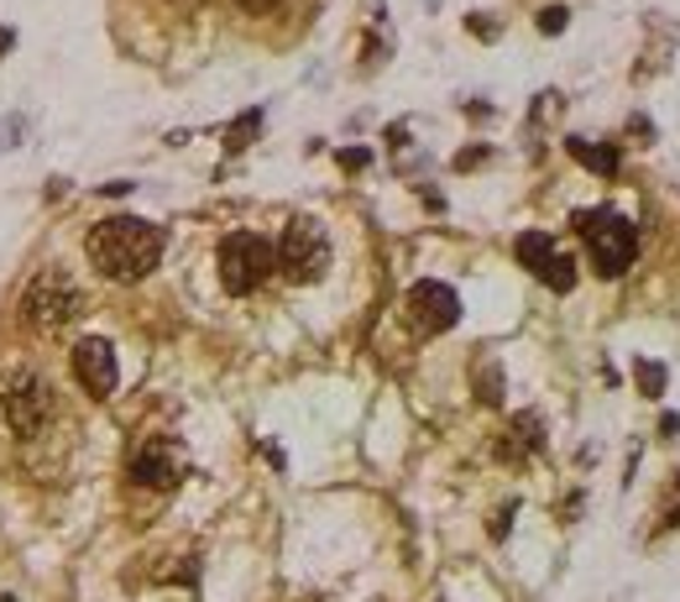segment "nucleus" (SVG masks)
<instances>
[{
  "instance_id": "nucleus-1",
  "label": "nucleus",
  "mask_w": 680,
  "mask_h": 602,
  "mask_svg": "<svg viewBox=\"0 0 680 602\" xmlns=\"http://www.w3.org/2000/svg\"><path fill=\"white\" fill-rule=\"evenodd\" d=\"M163 231L152 225V220L141 216H111L100 220L90 231V241H84V252H90V263L111 278V283H141L152 267H158V257H163Z\"/></svg>"
},
{
  "instance_id": "nucleus-2",
  "label": "nucleus",
  "mask_w": 680,
  "mask_h": 602,
  "mask_svg": "<svg viewBox=\"0 0 680 602\" xmlns=\"http://www.w3.org/2000/svg\"><path fill=\"white\" fill-rule=\"evenodd\" d=\"M581 236H587V252H591V267L602 278H623L638 257V231L618 210H581L570 220Z\"/></svg>"
},
{
  "instance_id": "nucleus-3",
  "label": "nucleus",
  "mask_w": 680,
  "mask_h": 602,
  "mask_svg": "<svg viewBox=\"0 0 680 602\" xmlns=\"http://www.w3.org/2000/svg\"><path fill=\"white\" fill-rule=\"evenodd\" d=\"M220 283L226 293H257L267 283V273L278 267V246L257 231H231V236L220 241Z\"/></svg>"
},
{
  "instance_id": "nucleus-4",
  "label": "nucleus",
  "mask_w": 680,
  "mask_h": 602,
  "mask_svg": "<svg viewBox=\"0 0 680 602\" xmlns=\"http://www.w3.org/2000/svg\"><path fill=\"white\" fill-rule=\"evenodd\" d=\"M79 310H84V299H79V289H73V278L64 273V267H43V273L32 278L26 299H22L26 325H32V331H43V336L64 331Z\"/></svg>"
},
{
  "instance_id": "nucleus-5",
  "label": "nucleus",
  "mask_w": 680,
  "mask_h": 602,
  "mask_svg": "<svg viewBox=\"0 0 680 602\" xmlns=\"http://www.w3.org/2000/svg\"><path fill=\"white\" fill-rule=\"evenodd\" d=\"M278 267L293 283H320L330 267V236L320 220H293L278 241Z\"/></svg>"
},
{
  "instance_id": "nucleus-6",
  "label": "nucleus",
  "mask_w": 680,
  "mask_h": 602,
  "mask_svg": "<svg viewBox=\"0 0 680 602\" xmlns=\"http://www.w3.org/2000/svg\"><path fill=\"white\" fill-rule=\"evenodd\" d=\"M0 404H5V419L16 425V435H37L53 414V393L37 372H11V378H0Z\"/></svg>"
},
{
  "instance_id": "nucleus-7",
  "label": "nucleus",
  "mask_w": 680,
  "mask_h": 602,
  "mask_svg": "<svg viewBox=\"0 0 680 602\" xmlns=\"http://www.w3.org/2000/svg\"><path fill=\"white\" fill-rule=\"evenodd\" d=\"M456 320H461V299H456V289L435 283V278H424V283L408 289V325H414L419 336H440V331H450Z\"/></svg>"
},
{
  "instance_id": "nucleus-8",
  "label": "nucleus",
  "mask_w": 680,
  "mask_h": 602,
  "mask_svg": "<svg viewBox=\"0 0 680 602\" xmlns=\"http://www.w3.org/2000/svg\"><path fill=\"white\" fill-rule=\"evenodd\" d=\"M518 263L529 267L544 289H555V293L576 289V263L561 257V252H555V241L544 236V231H523V236H518Z\"/></svg>"
},
{
  "instance_id": "nucleus-9",
  "label": "nucleus",
  "mask_w": 680,
  "mask_h": 602,
  "mask_svg": "<svg viewBox=\"0 0 680 602\" xmlns=\"http://www.w3.org/2000/svg\"><path fill=\"white\" fill-rule=\"evenodd\" d=\"M73 378H79L84 393H94V398H111L116 383H120L116 346H111V340H100V336L79 340V346H73Z\"/></svg>"
},
{
  "instance_id": "nucleus-10",
  "label": "nucleus",
  "mask_w": 680,
  "mask_h": 602,
  "mask_svg": "<svg viewBox=\"0 0 680 602\" xmlns=\"http://www.w3.org/2000/svg\"><path fill=\"white\" fill-rule=\"evenodd\" d=\"M178 477H184V466H178L168 440H147L131 456V482H141V487H173Z\"/></svg>"
},
{
  "instance_id": "nucleus-11",
  "label": "nucleus",
  "mask_w": 680,
  "mask_h": 602,
  "mask_svg": "<svg viewBox=\"0 0 680 602\" xmlns=\"http://www.w3.org/2000/svg\"><path fill=\"white\" fill-rule=\"evenodd\" d=\"M570 158H576V163H587L591 173H602V178H608V173H618V147H597V142H587V137H570Z\"/></svg>"
},
{
  "instance_id": "nucleus-12",
  "label": "nucleus",
  "mask_w": 680,
  "mask_h": 602,
  "mask_svg": "<svg viewBox=\"0 0 680 602\" xmlns=\"http://www.w3.org/2000/svg\"><path fill=\"white\" fill-rule=\"evenodd\" d=\"M476 387H482V404H503V372H497V361H476Z\"/></svg>"
},
{
  "instance_id": "nucleus-13",
  "label": "nucleus",
  "mask_w": 680,
  "mask_h": 602,
  "mask_svg": "<svg viewBox=\"0 0 680 602\" xmlns=\"http://www.w3.org/2000/svg\"><path fill=\"white\" fill-rule=\"evenodd\" d=\"M257 126H262V111H246V116L235 120L231 131H226V147L231 152H241V147H252V137H257Z\"/></svg>"
},
{
  "instance_id": "nucleus-14",
  "label": "nucleus",
  "mask_w": 680,
  "mask_h": 602,
  "mask_svg": "<svg viewBox=\"0 0 680 602\" xmlns=\"http://www.w3.org/2000/svg\"><path fill=\"white\" fill-rule=\"evenodd\" d=\"M638 387H644V398H659L665 393V367L659 361H638Z\"/></svg>"
},
{
  "instance_id": "nucleus-15",
  "label": "nucleus",
  "mask_w": 680,
  "mask_h": 602,
  "mask_svg": "<svg viewBox=\"0 0 680 602\" xmlns=\"http://www.w3.org/2000/svg\"><path fill=\"white\" fill-rule=\"evenodd\" d=\"M22 131H26V120H22V116H5V120H0V152L22 142Z\"/></svg>"
},
{
  "instance_id": "nucleus-16",
  "label": "nucleus",
  "mask_w": 680,
  "mask_h": 602,
  "mask_svg": "<svg viewBox=\"0 0 680 602\" xmlns=\"http://www.w3.org/2000/svg\"><path fill=\"white\" fill-rule=\"evenodd\" d=\"M565 16H570L565 5H550V11H540V32H550V37H555V32H565Z\"/></svg>"
},
{
  "instance_id": "nucleus-17",
  "label": "nucleus",
  "mask_w": 680,
  "mask_h": 602,
  "mask_svg": "<svg viewBox=\"0 0 680 602\" xmlns=\"http://www.w3.org/2000/svg\"><path fill=\"white\" fill-rule=\"evenodd\" d=\"M341 169H367V152H361V147H346V152H341Z\"/></svg>"
},
{
  "instance_id": "nucleus-18",
  "label": "nucleus",
  "mask_w": 680,
  "mask_h": 602,
  "mask_svg": "<svg viewBox=\"0 0 680 602\" xmlns=\"http://www.w3.org/2000/svg\"><path fill=\"white\" fill-rule=\"evenodd\" d=\"M246 11H267V5H278V0H241Z\"/></svg>"
},
{
  "instance_id": "nucleus-19",
  "label": "nucleus",
  "mask_w": 680,
  "mask_h": 602,
  "mask_svg": "<svg viewBox=\"0 0 680 602\" xmlns=\"http://www.w3.org/2000/svg\"><path fill=\"white\" fill-rule=\"evenodd\" d=\"M11 48V32H5V26H0V53Z\"/></svg>"
},
{
  "instance_id": "nucleus-20",
  "label": "nucleus",
  "mask_w": 680,
  "mask_h": 602,
  "mask_svg": "<svg viewBox=\"0 0 680 602\" xmlns=\"http://www.w3.org/2000/svg\"><path fill=\"white\" fill-rule=\"evenodd\" d=\"M0 602H16V598H0Z\"/></svg>"
}]
</instances>
